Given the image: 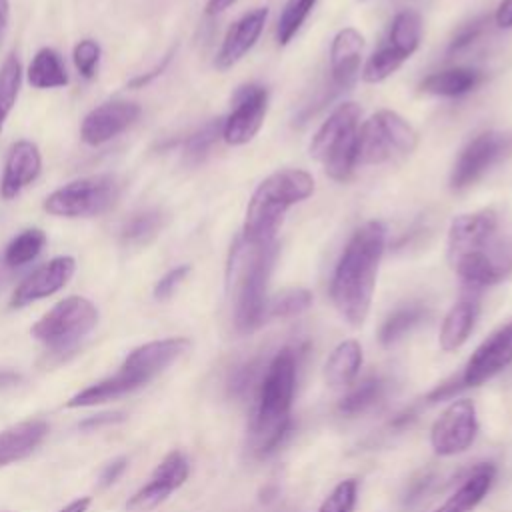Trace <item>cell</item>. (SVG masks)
<instances>
[{
  "instance_id": "cell-21",
  "label": "cell",
  "mask_w": 512,
  "mask_h": 512,
  "mask_svg": "<svg viewBox=\"0 0 512 512\" xmlns=\"http://www.w3.org/2000/svg\"><path fill=\"white\" fill-rule=\"evenodd\" d=\"M496 478V466L492 462L478 464L464 482L432 512H474L484 500Z\"/></svg>"
},
{
  "instance_id": "cell-7",
  "label": "cell",
  "mask_w": 512,
  "mask_h": 512,
  "mask_svg": "<svg viewBox=\"0 0 512 512\" xmlns=\"http://www.w3.org/2000/svg\"><path fill=\"white\" fill-rule=\"evenodd\" d=\"M98 324V308L84 296L56 302L34 326L32 336L52 352H66L80 344Z\"/></svg>"
},
{
  "instance_id": "cell-17",
  "label": "cell",
  "mask_w": 512,
  "mask_h": 512,
  "mask_svg": "<svg viewBox=\"0 0 512 512\" xmlns=\"http://www.w3.org/2000/svg\"><path fill=\"white\" fill-rule=\"evenodd\" d=\"M268 20V8H254L250 12H246L244 16H240L226 32L216 58H214V66L218 70H228L234 64H238L250 50L252 46L258 42L264 26Z\"/></svg>"
},
{
  "instance_id": "cell-8",
  "label": "cell",
  "mask_w": 512,
  "mask_h": 512,
  "mask_svg": "<svg viewBox=\"0 0 512 512\" xmlns=\"http://www.w3.org/2000/svg\"><path fill=\"white\" fill-rule=\"evenodd\" d=\"M418 132L394 110H378L358 128V164H382L396 156L412 154Z\"/></svg>"
},
{
  "instance_id": "cell-37",
  "label": "cell",
  "mask_w": 512,
  "mask_h": 512,
  "mask_svg": "<svg viewBox=\"0 0 512 512\" xmlns=\"http://www.w3.org/2000/svg\"><path fill=\"white\" fill-rule=\"evenodd\" d=\"M100 56H102V48L96 40L92 38H82L74 50H72V60L74 66L78 70V74L86 80H92L96 76L98 64H100Z\"/></svg>"
},
{
  "instance_id": "cell-10",
  "label": "cell",
  "mask_w": 512,
  "mask_h": 512,
  "mask_svg": "<svg viewBox=\"0 0 512 512\" xmlns=\"http://www.w3.org/2000/svg\"><path fill=\"white\" fill-rule=\"evenodd\" d=\"M480 424L476 406L468 398L450 402L430 428V446L438 456H456L466 452L476 436Z\"/></svg>"
},
{
  "instance_id": "cell-2",
  "label": "cell",
  "mask_w": 512,
  "mask_h": 512,
  "mask_svg": "<svg viewBox=\"0 0 512 512\" xmlns=\"http://www.w3.org/2000/svg\"><path fill=\"white\" fill-rule=\"evenodd\" d=\"M276 252V242L250 244L242 236L230 250L228 282L234 286V326L240 334L258 330L266 320V290Z\"/></svg>"
},
{
  "instance_id": "cell-46",
  "label": "cell",
  "mask_w": 512,
  "mask_h": 512,
  "mask_svg": "<svg viewBox=\"0 0 512 512\" xmlns=\"http://www.w3.org/2000/svg\"><path fill=\"white\" fill-rule=\"evenodd\" d=\"M90 506V498L84 496V498H78L74 502H70L68 506H64L60 512H86Z\"/></svg>"
},
{
  "instance_id": "cell-12",
  "label": "cell",
  "mask_w": 512,
  "mask_h": 512,
  "mask_svg": "<svg viewBox=\"0 0 512 512\" xmlns=\"http://www.w3.org/2000/svg\"><path fill=\"white\" fill-rule=\"evenodd\" d=\"M506 240L498 234V214L492 208L458 214L448 228V260L494 250Z\"/></svg>"
},
{
  "instance_id": "cell-16",
  "label": "cell",
  "mask_w": 512,
  "mask_h": 512,
  "mask_svg": "<svg viewBox=\"0 0 512 512\" xmlns=\"http://www.w3.org/2000/svg\"><path fill=\"white\" fill-rule=\"evenodd\" d=\"M76 272V260L68 254L54 256L52 260L30 272L12 292L10 308H24L36 300L48 298L62 290Z\"/></svg>"
},
{
  "instance_id": "cell-29",
  "label": "cell",
  "mask_w": 512,
  "mask_h": 512,
  "mask_svg": "<svg viewBox=\"0 0 512 512\" xmlns=\"http://www.w3.org/2000/svg\"><path fill=\"white\" fill-rule=\"evenodd\" d=\"M20 84H22V62L12 52L6 56V60L0 66V132L4 128L6 118L16 106Z\"/></svg>"
},
{
  "instance_id": "cell-32",
  "label": "cell",
  "mask_w": 512,
  "mask_h": 512,
  "mask_svg": "<svg viewBox=\"0 0 512 512\" xmlns=\"http://www.w3.org/2000/svg\"><path fill=\"white\" fill-rule=\"evenodd\" d=\"M384 396V380L382 378H366L356 384L338 404V410L346 416H356L372 408Z\"/></svg>"
},
{
  "instance_id": "cell-34",
  "label": "cell",
  "mask_w": 512,
  "mask_h": 512,
  "mask_svg": "<svg viewBox=\"0 0 512 512\" xmlns=\"http://www.w3.org/2000/svg\"><path fill=\"white\" fill-rule=\"evenodd\" d=\"M312 304V292L306 288H286L268 300L266 318H292L306 312Z\"/></svg>"
},
{
  "instance_id": "cell-41",
  "label": "cell",
  "mask_w": 512,
  "mask_h": 512,
  "mask_svg": "<svg viewBox=\"0 0 512 512\" xmlns=\"http://www.w3.org/2000/svg\"><path fill=\"white\" fill-rule=\"evenodd\" d=\"M126 466H128V458H126V456H118V458H114L112 462H108V464L102 468V472H100V486H102V488L112 486V484L124 474Z\"/></svg>"
},
{
  "instance_id": "cell-48",
  "label": "cell",
  "mask_w": 512,
  "mask_h": 512,
  "mask_svg": "<svg viewBox=\"0 0 512 512\" xmlns=\"http://www.w3.org/2000/svg\"><path fill=\"white\" fill-rule=\"evenodd\" d=\"M4 264H0V286H2V280H4Z\"/></svg>"
},
{
  "instance_id": "cell-5",
  "label": "cell",
  "mask_w": 512,
  "mask_h": 512,
  "mask_svg": "<svg viewBox=\"0 0 512 512\" xmlns=\"http://www.w3.org/2000/svg\"><path fill=\"white\" fill-rule=\"evenodd\" d=\"M362 110L356 102L338 104L320 124L310 142V158L336 182L350 180L358 166V128Z\"/></svg>"
},
{
  "instance_id": "cell-47",
  "label": "cell",
  "mask_w": 512,
  "mask_h": 512,
  "mask_svg": "<svg viewBox=\"0 0 512 512\" xmlns=\"http://www.w3.org/2000/svg\"><path fill=\"white\" fill-rule=\"evenodd\" d=\"M16 382H20V374H16L12 370H0V388L14 386Z\"/></svg>"
},
{
  "instance_id": "cell-33",
  "label": "cell",
  "mask_w": 512,
  "mask_h": 512,
  "mask_svg": "<svg viewBox=\"0 0 512 512\" xmlns=\"http://www.w3.org/2000/svg\"><path fill=\"white\" fill-rule=\"evenodd\" d=\"M316 4L318 0H286L276 24L278 44L286 46L300 32L304 20L310 16Z\"/></svg>"
},
{
  "instance_id": "cell-19",
  "label": "cell",
  "mask_w": 512,
  "mask_h": 512,
  "mask_svg": "<svg viewBox=\"0 0 512 512\" xmlns=\"http://www.w3.org/2000/svg\"><path fill=\"white\" fill-rule=\"evenodd\" d=\"M364 50V36L352 28L346 26L336 32L330 44V74H332V86L336 90L348 88L360 70V58Z\"/></svg>"
},
{
  "instance_id": "cell-40",
  "label": "cell",
  "mask_w": 512,
  "mask_h": 512,
  "mask_svg": "<svg viewBox=\"0 0 512 512\" xmlns=\"http://www.w3.org/2000/svg\"><path fill=\"white\" fill-rule=\"evenodd\" d=\"M172 54H174V48H172L168 54H164V58H162L154 68H150L148 72H142V74L130 78V80H128V86H130V88H142V86L150 84L156 76H160V74L166 70V66H168L170 60H172Z\"/></svg>"
},
{
  "instance_id": "cell-18",
  "label": "cell",
  "mask_w": 512,
  "mask_h": 512,
  "mask_svg": "<svg viewBox=\"0 0 512 512\" xmlns=\"http://www.w3.org/2000/svg\"><path fill=\"white\" fill-rule=\"evenodd\" d=\"M42 170V156L34 142L18 140L10 146L4 170L0 178V196L4 200L16 198L26 186H30Z\"/></svg>"
},
{
  "instance_id": "cell-28",
  "label": "cell",
  "mask_w": 512,
  "mask_h": 512,
  "mask_svg": "<svg viewBox=\"0 0 512 512\" xmlns=\"http://www.w3.org/2000/svg\"><path fill=\"white\" fill-rule=\"evenodd\" d=\"M46 246V234L40 228H26L16 234L2 252V264L12 270L32 262Z\"/></svg>"
},
{
  "instance_id": "cell-24",
  "label": "cell",
  "mask_w": 512,
  "mask_h": 512,
  "mask_svg": "<svg viewBox=\"0 0 512 512\" xmlns=\"http://www.w3.org/2000/svg\"><path fill=\"white\" fill-rule=\"evenodd\" d=\"M482 78L484 76L480 70L456 66V68L440 70V72L426 76L420 82V90L426 94H432V96L456 98V96L472 92L482 82Z\"/></svg>"
},
{
  "instance_id": "cell-43",
  "label": "cell",
  "mask_w": 512,
  "mask_h": 512,
  "mask_svg": "<svg viewBox=\"0 0 512 512\" xmlns=\"http://www.w3.org/2000/svg\"><path fill=\"white\" fill-rule=\"evenodd\" d=\"M124 420V414L122 412H112V414H98L94 418H86L80 428H98V426H104V424H114V422H120Z\"/></svg>"
},
{
  "instance_id": "cell-26",
  "label": "cell",
  "mask_w": 512,
  "mask_h": 512,
  "mask_svg": "<svg viewBox=\"0 0 512 512\" xmlns=\"http://www.w3.org/2000/svg\"><path fill=\"white\" fill-rule=\"evenodd\" d=\"M166 214L160 208H146L132 214L120 228V242L126 248L148 246L164 228Z\"/></svg>"
},
{
  "instance_id": "cell-49",
  "label": "cell",
  "mask_w": 512,
  "mask_h": 512,
  "mask_svg": "<svg viewBox=\"0 0 512 512\" xmlns=\"http://www.w3.org/2000/svg\"><path fill=\"white\" fill-rule=\"evenodd\" d=\"M358 2H366V0H358Z\"/></svg>"
},
{
  "instance_id": "cell-45",
  "label": "cell",
  "mask_w": 512,
  "mask_h": 512,
  "mask_svg": "<svg viewBox=\"0 0 512 512\" xmlns=\"http://www.w3.org/2000/svg\"><path fill=\"white\" fill-rule=\"evenodd\" d=\"M8 20H10V2L0 0V44L4 40L6 30H8Z\"/></svg>"
},
{
  "instance_id": "cell-3",
  "label": "cell",
  "mask_w": 512,
  "mask_h": 512,
  "mask_svg": "<svg viewBox=\"0 0 512 512\" xmlns=\"http://www.w3.org/2000/svg\"><path fill=\"white\" fill-rule=\"evenodd\" d=\"M298 352L290 346L278 350L266 366L258 386V404L252 420V436L260 454L272 452L290 426V410L296 390Z\"/></svg>"
},
{
  "instance_id": "cell-23",
  "label": "cell",
  "mask_w": 512,
  "mask_h": 512,
  "mask_svg": "<svg viewBox=\"0 0 512 512\" xmlns=\"http://www.w3.org/2000/svg\"><path fill=\"white\" fill-rule=\"evenodd\" d=\"M362 346L358 340H342L328 356L324 364V380L332 388L350 386L362 366Z\"/></svg>"
},
{
  "instance_id": "cell-38",
  "label": "cell",
  "mask_w": 512,
  "mask_h": 512,
  "mask_svg": "<svg viewBox=\"0 0 512 512\" xmlns=\"http://www.w3.org/2000/svg\"><path fill=\"white\" fill-rule=\"evenodd\" d=\"M192 266L190 264H180V266H174L170 268L164 276L158 278V282L154 284V298L156 300H168L176 288L186 280V276L190 274Z\"/></svg>"
},
{
  "instance_id": "cell-31",
  "label": "cell",
  "mask_w": 512,
  "mask_h": 512,
  "mask_svg": "<svg viewBox=\"0 0 512 512\" xmlns=\"http://www.w3.org/2000/svg\"><path fill=\"white\" fill-rule=\"evenodd\" d=\"M218 138H222V118H214L206 122L184 140V146H182L184 162L190 166L204 162L212 146L218 142Z\"/></svg>"
},
{
  "instance_id": "cell-1",
  "label": "cell",
  "mask_w": 512,
  "mask_h": 512,
  "mask_svg": "<svg viewBox=\"0 0 512 512\" xmlns=\"http://www.w3.org/2000/svg\"><path fill=\"white\" fill-rule=\"evenodd\" d=\"M384 248L386 226L380 220H368L354 230L336 262L330 280V298L350 326L358 328L368 318Z\"/></svg>"
},
{
  "instance_id": "cell-50",
  "label": "cell",
  "mask_w": 512,
  "mask_h": 512,
  "mask_svg": "<svg viewBox=\"0 0 512 512\" xmlns=\"http://www.w3.org/2000/svg\"><path fill=\"white\" fill-rule=\"evenodd\" d=\"M4 512H8V510H4Z\"/></svg>"
},
{
  "instance_id": "cell-20",
  "label": "cell",
  "mask_w": 512,
  "mask_h": 512,
  "mask_svg": "<svg viewBox=\"0 0 512 512\" xmlns=\"http://www.w3.org/2000/svg\"><path fill=\"white\" fill-rule=\"evenodd\" d=\"M48 422L42 418L24 420L0 432V468L30 456L46 438Z\"/></svg>"
},
{
  "instance_id": "cell-13",
  "label": "cell",
  "mask_w": 512,
  "mask_h": 512,
  "mask_svg": "<svg viewBox=\"0 0 512 512\" xmlns=\"http://www.w3.org/2000/svg\"><path fill=\"white\" fill-rule=\"evenodd\" d=\"M190 464L180 450H172L164 460L154 468L148 482L134 492L126 502L128 512H148L162 504L172 492H176L188 478Z\"/></svg>"
},
{
  "instance_id": "cell-4",
  "label": "cell",
  "mask_w": 512,
  "mask_h": 512,
  "mask_svg": "<svg viewBox=\"0 0 512 512\" xmlns=\"http://www.w3.org/2000/svg\"><path fill=\"white\" fill-rule=\"evenodd\" d=\"M314 192V178L300 168H284L266 176L252 192L242 226V238L250 244H270L284 214Z\"/></svg>"
},
{
  "instance_id": "cell-6",
  "label": "cell",
  "mask_w": 512,
  "mask_h": 512,
  "mask_svg": "<svg viewBox=\"0 0 512 512\" xmlns=\"http://www.w3.org/2000/svg\"><path fill=\"white\" fill-rule=\"evenodd\" d=\"M122 184L114 174L82 176L50 192L44 210L58 218H92L108 212L120 198Z\"/></svg>"
},
{
  "instance_id": "cell-36",
  "label": "cell",
  "mask_w": 512,
  "mask_h": 512,
  "mask_svg": "<svg viewBox=\"0 0 512 512\" xmlns=\"http://www.w3.org/2000/svg\"><path fill=\"white\" fill-rule=\"evenodd\" d=\"M358 498V480H340L318 506V512H352Z\"/></svg>"
},
{
  "instance_id": "cell-15",
  "label": "cell",
  "mask_w": 512,
  "mask_h": 512,
  "mask_svg": "<svg viewBox=\"0 0 512 512\" xmlns=\"http://www.w3.org/2000/svg\"><path fill=\"white\" fill-rule=\"evenodd\" d=\"M142 114L140 104L132 100H108L92 108L82 124L80 138L88 146H100L128 130Z\"/></svg>"
},
{
  "instance_id": "cell-39",
  "label": "cell",
  "mask_w": 512,
  "mask_h": 512,
  "mask_svg": "<svg viewBox=\"0 0 512 512\" xmlns=\"http://www.w3.org/2000/svg\"><path fill=\"white\" fill-rule=\"evenodd\" d=\"M484 24H486V18H484V16L474 18L472 22L462 24V26L456 30L454 38L450 40L448 52H450V54H454V52H460V50H464L466 46H470V44H472V42L482 34Z\"/></svg>"
},
{
  "instance_id": "cell-11",
  "label": "cell",
  "mask_w": 512,
  "mask_h": 512,
  "mask_svg": "<svg viewBox=\"0 0 512 512\" xmlns=\"http://www.w3.org/2000/svg\"><path fill=\"white\" fill-rule=\"evenodd\" d=\"M232 110L222 118V140L230 146L248 144L262 128L268 112V90L260 84L240 86L232 96Z\"/></svg>"
},
{
  "instance_id": "cell-35",
  "label": "cell",
  "mask_w": 512,
  "mask_h": 512,
  "mask_svg": "<svg viewBox=\"0 0 512 512\" xmlns=\"http://www.w3.org/2000/svg\"><path fill=\"white\" fill-rule=\"evenodd\" d=\"M406 60L392 50L388 44L374 50L370 54V58L366 60L364 68H362V80L368 84H378L384 82L386 78H390Z\"/></svg>"
},
{
  "instance_id": "cell-44",
  "label": "cell",
  "mask_w": 512,
  "mask_h": 512,
  "mask_svg": "<svg viewBox=\"0 0 512 512\" xmlns=\"http://www.w3.org/2000/svg\"><path fill=\"white\" fill-rule=\"evenodd\" d=\"M236 0H206V14L208 16H216V14H220V12H224V10H228L232 4H234Z\"/></svg>"
},
{
  "instance_id": "cell-42",
  "label": "cell",
  "mask_w": 512,
  "mask_h": 512,
  "mask_svg": "<svg viewBox=\"0 0 512 512\" xmlns=\"http://www.w3.org/2000/svg\"><path fill=\"white\" fill-rule=\"evenodd\" d=\"M494 22L502 30L512 28V0H500L494 12Z\"/></svg>"
},
{
  "instance_id": "cell-27",
  "label": "cell",
  "mask_w": 512,
  "mask_h": 512,
  "mask_svg": "<svg viewBox=\"0 0 512 512\" xmlns=\"http://www.w3.org/2000/svg\"><path fill=\"white\" fill-rule=\"evenodd\" d=\"M422 20L414 10H402L392 18L388 32V46L408 60L420 46Z\"/></svg>"
},
{
  "instance_id": "cell-22",
  "label": "cell",
  "mask_w": 512,
  "mask_h": 512,
  "mask_svg": "<svg viewBox=\"0 0 512 512\" xmlns=\"http://www.w3.org/2000/svg\"><path fill=\"white\" fill-rule=\"evenodd\" d=\"M478 314H480V304L476 298H472V296L460 298L442 320L440 334H438L440 350H444V352L458 350L470 338V334L476 326Z\"/></svg>"
},
{
  "instance_id": "cell-14",
  "label": "cell",
  "mask_w": 512,
  "mask_h": 512,
  "mask_svg": "<svg viewBox=\"0 0 512 512\" xmlns=\"http://www.w3.org/2000/svg\"><path fill=\"white\" fill-rule=\"evenodd\" d=\"M512 364V322L494 330L468 358L462 374L460 386H480L486 380L500 374Z\"/></svg>"
},
{
  "instance_id": "cell-9",
  "label": "cell",
  "mask_w": 512,
  "mask_h": 512,
  "mask_svg": "<svg viewBox=\"0 0 512 512\" xmlns=\"http://www.w3.org/2000/svg\"><path fill=\"white\" fill-rule=\"evenodd\" d=\"M512 154V132L488 130L474 136L458 154L450 170V188L460 192L476 184L492 166Z\"/></svg>"
},
{
  "instance_id": "cell-30",
  "label": "cell",
  "mask_w": 512,
  "mask_h": 512,
  "mask_svg": "<svg viewBox=\"0 0 512 512\" xmlns=\"http://www.w3.org/2000/svg\"><path fill=\"white\" fill-rule=\"evenodd\" d=\"M426 316V310L420 304H410L394 310L382 324L378 332V340L382 346L396 344L402 336H406L412 328H416Z\"/></svg>"
},
{
  "instance_id": "cell-25",
  "label": "cell",
  "mask_w": 512,
  "mask_h": 512,
  "mask_svg": "<svg viewBox=\"0 0 512 512\" xmlns=\"http://www.w3.org/2000/svg\"><path fill=\"white\" fill-rule=\"evenodd\" d=\"M26 78L30 86L38 90H50V88H62L68 84V72L64 66L62 56L54 48H40L32 62L28 64Z\"/></svg>"
}]
</instances>
